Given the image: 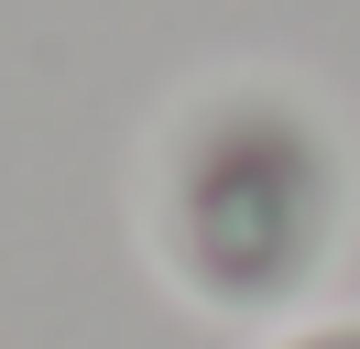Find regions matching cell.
<instances>
[{
  "label": "cell",
  "mask_w": 360,
  "mask_h": 349,
  "mask_svg": "<svg viewBox=\"0 0 360 349\" xmlns=\"http://www.w3.org/2000/svg\"><path fill=\"white\" fill-rule=\"evenodd\" d=\"M262 349H360V317H295V327H273Z\"/></svg>",
  "instance_id": "obj_2"
},
{
  "label": "cell",
  "mask_w": 360,
  "mask_h": 349,
  "mask_svg": "<svg viewBox=\"0 0 360 349\" xmlns=\"http://www.w3.org/2000/svg\"><path fill=\"white\" fill-rule=\"evenodd\" d=\"M142 240L207 317L273 327L328 284L349 240V142L284 77H219L175 99L142 153Z\"/></svg>",
  "instance_id": "obj_1"
}]
</instances>
